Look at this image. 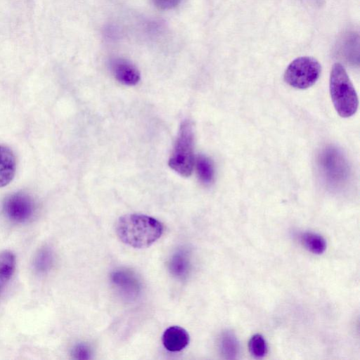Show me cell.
Here are the masks:
<instances>
[{
    "label": "cell",
    "mask_w": 360,
    "mask_h": 360,
    "mask_svg": "<svg viewBox=\"0 0 360 360\" xmlns=\"http://www.w3.org/2000/svg\"><path fill=\"white\" fill-rule=\"evenodd\" d=\"M163 230L160 221L143 214L124 215L116 224L119 238L124 243L136 248L150 246L161 237Z\"/></svg>",
    "instance_id": "cell-1"
},
{
    "label": "cell",
    "mask_w": 360,
    "mask_h": 360,
    "mask_svg": "<svg viewBox=\"0 0 360 360\" xmlns=\"http://www.w3.org/2000/svg\"><path fill=\"white\" fill-rule=\"evenodd\" d=\"M72 355L75 359H88L90 358L91 352L89 348L84 344L75 345L72 350Z\"/></svg>",
    "instance_id": "cell-18"
},
{
    "label": "cell",
    "mask_w": 360,
    "mask_h": 360,
    "mask_svg": "<svg viewBox=\"0 0 360 360\" xmlns=\"http://www.w3.org/2000/svg\"><path fill=\"white\" fill-rule=\"evenodd\" d=\"M196 169L202 182L210 184L212 181L214 168L211 160L207 157L200 155L197 158Z\"/></svg>",
    "instance_id": "cell-15"
},
{
    "label": "cell",
    "mask_w": 360,
    "mask_h": 360,
    "mask_svg": "<svg viewBox=\"0 0 360 360\" xmlns=\"http://www.w3.org/2000/svg\"><path fill=\"white\" fill-rule=\"evenodd\" d=\"M189 339V335L184 328L174 326L165 330L162 341L167 350L176 352L186 347Z\"/></svg>",
    "instance_id": "cell-9"
},
{
    "label": "cell",
    "mask_w": 360,
    "mask_h": 360,
    "mask_svg": "<svg viewBox=\"0 0 360 360\" xmlns=\"http://www.w3.org/2000/svg\"><path fill=\"white\" fill-rule=\"evenodd\" d=\"M194 135L192 123L184 121L179 128L177 138L169 159L171 169L182 176H189L194 165Z\"/></svg>",
    "instance_id": "cell-3"
},
{
    "label": "cell",
    "mask_w": 360,
    "mask_h": 360,
    "mask_svg": "<svg viewBox=\"0 0 360 360\" xmlns=\"http://www.w3.org/2000/svg\"><path fill=\"white\" fill-rule=\"evenodd\" d=\"M300 241L306 249L314 254H322L326 249V240L318 233H302L300 235Z\"/></svg>",
    "instance_id": "cell-14"
},
{
    "label": "cell",
    "mask_w": 360,
    "mask_h": 360,
    "mask_svg": "<svg viewBox=\"0 0 360 360\" xmlns=\"http://www.w3.org/2000/svg\"><path fill=\"white\" fill-rule=\"evenodd\" d=\"M2 211L9 221L15 224H24L34 217L36 203L29 194L17 192L8 195L4 200Z\"/></svg>",
    "instance_id": "cell-5"
},
{
    "label": "cell",
    "mask_w": 360,
    "mask_h": 360,
    "mask_svg": "<svg viewBox=\"0 0 360 360\" xmlns=\"http://www.w3.org/2000/svg\"><path fill=\"white\" fill-rule=\"evenodd\" d=\"M171 274L177 278H184L191 269V261L188 252L185 250H179L174 252L169 262Z\"/></svg>",
    "instance_id": "cell-12"
},
{
    "label": "cell",
    "mask_w": 360,
    "mask_h": 360,
    "mask_svg": "<svg viewBox=\"0 0 360 360\" xmlns=\"http://www.w3.org/2000/svg\"><path fill=\"white\" fill-rule=\"evenodd\" d=\"M330 92L340 116L349 117L356 112L359 105L357 94L345 69L338 63L331 70Z\"/></svg>",
    "instance_id": "cell-2"
},
{
    "label": "cell",
    "mask_w": 360,
    "mask_h": 360,
    "mask_svg": "<svg viewBox=\"0 0 360 360\" xmlns=\"http://www.w3.org/2000/svg\"><path fill=\"white\" fill-rule=\"evenodd\" d=\"M51 250L44 247L39 250L34 259V267L39 273H45L49 270L53 264Z\"/></svg>",
    "instance_id": "cell-16"
},
{
    "label": "cell",
    "mask_w": 360,
    "mask_h": 360,
    "mask_svg": "<svg viewBox=\"0 0 360 360\" xmlns=\"http://www.w3.org/2000/svg\"><path fill=\"white\" fill-rule=\"evenodd\" d=\"M219 349L226 359H236L240 346L236 336L231 331L224 332L219 338Z\"/></svg>",
    "instance_id": "cell-13"
},
{
    "label": "cell",
    "mask_w": 360,
    "mask_h": 360,
    "mask_svg": "<svg viewBox=\"0 0 360 360\" xmlns=\"http://www.w3.org/2000/svg\"><path fill=\"white\" fill-rule=\"evenodd\" d=\"M16 268V256L13 252H0V295L11 279Z\"/></svg>",
    "instance_id": "cell-11"
},
{
    "label": "cell",
    "mask_w": 360,
    "mask_h": 360,
    "mask_svg": "<svg viewBox=\"0 0 360 360\" xmlns=\"http://www.w3.org/2000/svg\"><path fill=\"white\" fill-rule=\"evenodd\" d=\"M155 6L161 10H169L177 6L181 0H152Z\"/></svg>",
    "instance_id": "cell-19"
},
{
    "label": "cell",
    "mask_w": 360,
    "mask_h": 360,
    "mask_svg": "<svg viewBox=\"0 0 360 360\" xmlns=\"http://www.w3.org/2000/svg\"><path fill=\"white\" fill-rule=\"evenodd\" d=\"M321 72L319 61L312 57L302 56L292 60L284 73V80L290 86L304 89L318 80Z\"/></svg>",
    "instance_id": "cell-4"
},
{
    "label": "cell",
    "mask_w": 360,
    "mask_h": 360,
    "mask_svg": "<svg viewBox=\"0 0 360 360\" xmlns=\"http://www.w3.org/2000/svg\"><path fill=\"white\" fill-rule=\"evenodd\" d=\"M15 169L16 161L13 151L8 147L0 145V187L12 181Z\"/></svg>",
    "instance_id": "cell-10"
},
{
    "label": "cell",
    "mask_w": 360,
    "mask_h": 360,
    "mask_svg": "<svg viewBox=\"0 0 360 360\" xmlns=\"http://www.w3.org/2000/svg\"><path fill=\"white\" fill-rule=\"evenodd\" d=\"M248 347L250 354L256 358L264 357L268 351L266 342L260 334H255L251 337Z\"/></svg>",
    "instance_id": "cell-17"
},
{
    "label": "cell",
    "mask_w": 360,
    "mask_h": 360,
    "mask_svg": "<svg viewBox=\"0 0 360 360\" xmlns=\"http://www.w3.org/2000/svg\"><path fill=\"white\" fill-rule=\"evenodd\" d=\"M321 167L326 178L330 184H339L347 176V165L344 158L335 148H327L320 160Z\"/></svg>",
    "instance_id": "cell-6"
},
{
    "label": "cell",
    "mask_w": 360,
    "mask_h": 360,
    "mask_svg": "<svg viewBox=\"0 0 360 360\" xmlns=\"http://www.w3.org/2000/svg\"><path fill=\"white\" fill-rule=\"evenodd\" d=\"M111 280L120 293L127 299L136 298L141 289L140 282L133 272L117 270L111 275Z\"/></svg>",
    "instance_id": "cell-7"
},
{
    "label": "cell",
    "mask_w": 360,
    "mask_h": 360,
    "mask_svg": "<svg viewBox=\"0 0 360 360\" xmlns=\"http://www.w3.org/2000/svg\"><path fill=\"white\" fill-rule=\"evenodd\" d=\"M110 67L115 79L123 84L133 86L140 79V73L137 68L125 58H113L110 62Z\"/></svg>",
    "instance_id": "cell-8"
}]
</instances>
